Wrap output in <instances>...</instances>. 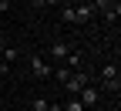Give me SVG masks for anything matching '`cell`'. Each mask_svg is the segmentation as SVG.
<instances>
[{"instance_id":"4fadbf2b","label":"cell","mask_w":121,"mask_h":111,"mask_svg":"<svg viewBox=\"0 0 121 111\" xmlns=\"http://www.w3.org/2000/svg\"><path fill=\"white\" fill-rule=\"evenodd\" d=\"M10 10V0H0V13H7Z\"/></svg>"},{"instance_id":"5b68a950","label":"cell","mask_w":121,"mask_h":111,"mask_svg":"<svg viewBox=\"0 0 121 111\" xmlns=\"http://www.w3.org/2000/svg\"><path fill=\"white\" fill-rule=\"evenodd\" d=\"M94 7H91V0H87V4H78V7H74V17H78V24H87V20H94Z\"/></svg>"},{"instance_id":"277c9868","label":"cell","mask_w":121,"mask_h":111,"mask_svg":"<svg viewBox=\"0 0 121 111\" xmlns=\"http://www.w3.org/2000/svg\"><path fill=\"white\" fill-rule=\"evenodd\" d=\"M67 54H71V44H67V40H54V44H51V51H47V57H54L57 64H60Z\"/></svg>"},{"instance_id":"8fae6325","label":"cell","mask_w":121,"mask_h":111,"mask_svg":"<svg viewBox=\"0 0 121 111\" xmlns=\"http://www.w3.org/2000/svg\"><path fill=\"white\" fill-rule=\"evenodd\" d=\"M34 111H51V101L47 98H34Z\"/></svg>"},{"instance_id":"52a82bcc","label":"cell","mask_w":121,"mask_h":111,"mask_svg":"<svg viewBox=\"0 0 121 111\" xmlns=\"http://www.w3.org/2000/svg\"><path fill=\"white\" fill-rule=\"evenodd\" d=\"M71 74H74L71 67H64V64H57V67H54V74H51V81H57V84H67V81H71Z\"/></svg>"},{"instance_id":"8992f818","label":"cell","mask_w":121,"mask_h":111,"mask_svg":"<svg viewBox=\"0 0 121 111\" xmlns=\"http://www.w3.org/2000/svg\"><path fill=\"white\" fill-rule=\"evenodd\" d=\"M64 67H71V71L84 67V54H81V47H71V54L64 57Z\"/></svg>"},{"instance_id":"3957f363","label":"cell","mask_w":121,"mask_h":111,"mask_svg":"<svg viewBox=\"0 0 121 111\" xmlns=\"http://www.w3.org/2000/svg\"><path fill=\"white\" fill-rule=\"evenodd\" d=\"M30 71H34V77H40V81H51V74H54V67H51V61L47 57H30Z\"/></svg>"},{"instance_id":"5bb4252c","label":"cell","mask_w":121,"mask_h":111,"mask_svg":"<svg viewBox=\"0 0 121 111\" xmlns=\"http://www.w3.org/2000/svg\"><path fill=\"white\" fill-rule=\"evenodd\" d=\"M104 111H118V108H104Z\"/></svg>"},{"instance_id":"7a4b0ae2","label":"cell","mask_w":121,"mask_h":111,"mask_svg":"<svg viewBox=\"0 0 121 111\" xmlns=\"http://www.w3.org/2000/svg\"><path fill=\"white\" fill-rule=\"evenodd\" d=\"M84 84H91V74H87L84 67H78V71H74V74H71V81L64 84V91L71 94V98H74V94H78V91H81Z\"/></svg>"},{"instance_id":"30bf717a","label":"cell","mask_w":121,"mask_h":111,"mask_svg":"<svg viewBox=\"0 0 121 111\" xmlns=\"http://www.w3.org/2000/svg\"><path fill=\"white\" fill-rule=\"evenodd\" d=\"M20 54H17V47H4V64H13Z\"/></svg>"},{"instance_id":"6da1fadb","label":"cell","mask_w":121,"mask_h":111,"mask_svg":"<svg viewBox=\"0 0 121 111\" xmlns=\"http://www.w3.org/2000/svg\"><path fill=\"white\" fill-rule=\"evenodd\" d=\"M74 98L84 104V111H91V108H98V104H101V88H98V84H84L78 94H74Z\"/></svg>"},{"instance_id":"ba28073f","label":"cell","mask_w":121,"mask_h":111,"mask_svg":"<svg viewBox=\"0 0 121 111\" xmlns=\"http://www.w3.org/2000/svg\"><path fill=\"white\" fill-rule=\"evenodd\" d=\"M60 20H64V24H78V17H74V4H64V7H60Z\"/></svg>"},{"instance_id":"7c38bea8","label":"cell","mask_w":121,"mask_h":111,"mask_svg":"<svg viewBox=\"0 0 121 111\" xmlns=\"http://www.w3.org/2000/svg\"><path fill=\"white\" fill-rule=\"evenodd\" d=\"M51 4H57V0H34V7H51Z\"/></svg>"},{"instance_id":"9c48e42d","label":"cell","mask_w":121,"mask_h":111,"mask_svg":"<svg viewBox=\"0 0 121 111\" xmlns=\"http://www.w3.org/2000/svg\"><path fill=\"white\" fill-rule=\"evenodd\" d=\"M60 111H84V104H81L78 98H67L64 104H60Z\"/></svg>"}]
</instances>
